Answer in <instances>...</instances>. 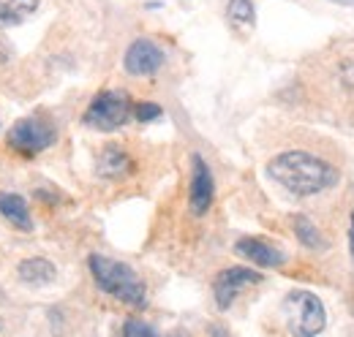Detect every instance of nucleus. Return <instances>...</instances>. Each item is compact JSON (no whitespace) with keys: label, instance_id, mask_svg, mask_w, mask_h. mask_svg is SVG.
<instances>
[{"label":"nucleus","instance_id":"6","mask_svg":"<svg viewBox=\"0 0 354 337\" xmlns=\"http://www.w3.org/2000/svg\"><path fill=\"white\" fill-rule=\"evenodd\" d=\"M257 283H262V272H257L251 267H226V269H221L213 280V296H216L218 310H229L237 296L245 289L257 286Z\"/></svg>","mask_w":354,"mask_h":337},{"label":"nucleus","instance_id":"15","mask_svg":"<svg viewBox=\"0 0 354 337\" xmlns=\"http://www.w3.org/2000/svg\"><path fill=\"white\" fill-rule=\"evenodd\" d=\"M226 17L234 28H254L257 14H254V3L251 0H229L226 6Z\"/></svg>","mask_w":354,"mask_h":337},{"label":"nucleus","instance_id":"18","mask_svg":"<svg viewBox=\"0 0 354 337\" xmlns=\"http://www.w3.org/2000/svg\"><path fill=\"white\" fill-rule=\"evenodd\" d=\"M341 82L354 90V60H349V63L341 66Z\"/></svg>","mask_w":354,"mask_h":337},{"label":"nucleus","instance_id":"11","mask_svg":"<svg viewBox=\"0 0 354 337\" xmlns=\"http://www.w3.org/2000/svg\"><path fill=\"white\" fill-rule=\"evenodd\" d=\"M0 215L6 218V223H11L17 231H33V215L28 202L19 193L11 191H0Z\"/></svg>","mask_w":354,"mask_h":337},{"label":"nucleus","instance_id":"9","mask_svg":"<svg viewBox=\"0 0 354 337\" xmlns=\"http://www.w3.org/2000/svg\"><path fill=\"white\" fill-rule=\"evenodd\" d=\"M234 253L248 258L251 264L262 267V269H275V267H283L289 261V256L283 253V248L267 242V240H259V237H243L234 242Z\"/></svg>","mask_w":354,"mask_h":337},{"label":"nucleus","instance_id":"4","mask_svg":"<svg viewBox=\"0 0 354 337\" xmlns=\"http://www.w3.org/2000/svg\"><path fill=\"white\" fill-rule=\"evenodd\" d=\"M133 117V101L123 90L98 93L82 115V123L95 131H118Z\"/></svg>","mask_w":354,"mask_h":337},{"label":"nucleus","instance_id":"8","mask_svg":"<svg viewBox=\"0 0 354 337\" xmlns=\"http://www.w3.org/2000/svg\"><path fill=\"white\" fill-rule=\"evenodd\" d=\"M167 55L164 49L150 39H136V41L126 49V57H123V66L131 77H153L161 71Z\"/></svg>","mask_w":354,"mask_h":337},{"label":"nucleus","instance_id":"14","mask_svg":"<svg viewBox=\"0 0 354 337\" xmlns=\"http://www.w3.org/2000/svg\"><path fill=\"white\" fill-rule=\"evenodd\" d=\"M292 223H295V234H297V240H300L308 251H324V248H327L324 234L313 226V220H308L306 215H297Z\"/></svg>","mask_w":354,"mask_h":337},{"label":"nucleus","instance_id":"7","mask_svg":"<svg viewBox=\"0 0 354 337\" xmlns=\"http://www.w3.org/2000/svg\"><path fill=\"white\" fill-rule=\"evenodd\" d=\"M216 199V180L202 155L191 158V185H188V207L194 215H207Z\"/></svg>","mask_w":354,"mask_h":337},{"label":"nucleus","instance_id":"17","mask_svg":"<svg viewBox=\"0 0 354 337\" xmlns=\"http://www.w3.org/2000/svg\"><path fill=\"white\" fill-rule=\"evenodd\" d=\"M123 337H158V332L150 324L139 321V318H129L123 324Z\"/></svg>","mask_w":354,"mask_h":337},{"label":"nucleus","instance_id":"21","mask_svg":"<svg viewBox=\"0 0 354 337\" xmlns=\"http://www.w3.org/2000/svg\"><path fill=\"white\" fill-rule=\"evenodd\" d=\"M0 128H3V117H0Z\"/></svg>","mask_w":354,"mask_h":337},{"label":"nucleus","instance_id":"12","mask_svg":"<svg viewBox=\"0 0 354 337\" xmlns=\"http://www.w3.org/2000/svg\"><path fill=\"white\" fill-rule=\"evenodd\" d=\"M57 269L52 261H46L41 256H33V258H25L19 267H17V278L25 283V286H49L55 280Z\"/></svg>","mask_w":354,"mask_h":337},{"label":"nucleus","instance_id":"13","mask_svg":"<svg viewBox=\"0 0 354 337\" xmlns=\"http://www.w3.org/2000/svg\"><path fill=\"white\" fill-rule=\"evenodd\" d=\"M39 0H0V30L28 22L39 11Z\"/></svg>","mask_w":354,"mask_h":337},{"label":"nucleus","instance_id":"20","mask_svg":"<svg viewBox=\"0 0 354 337\" xmlns=\"http://www.w3.org/2000/svg\"><path fill=\"white\" fill-rule=\"evenodd\" d=\"M333 3H338V6H354V0H333Z\"/></svg>","mask_w":354,"mask_h":337},{"label":"nucleus","instance_id":"1","mask_svg":"<svg viewBox=\"0 0 354 337\" xmlns=\"http://www.w3.org/2000/svg\"><path fill=\"white\" fill-rule=\"evenodd\" d=\"M267 174L295 196H316L338 182V171L306 150H289L275 155L267 164Z\"/></svg>","mask_w":354,"mask_h":337},{"label":"nucleus","instance_id":"5","mask_svg":"<svg viewBox=\"0 0 354 337\" xmlns=\"http://www.w3.org/2000/svg\"><path fill=\"white\" fill-rule=\"evenodd\" d=\"M283 316H286V327L292 337H316L327 324L322 299L310 291H292L286 296Z\"/></svg>","mask_w":354,"mask_h":337},{"label":"nucleus","instance_id":"19","mask_svg":"<svg viewBox=\"0 0 354 337\" xmlns=\"http://www.w3.org/2000/svg\"><path fill=\"white\" fill-rule=\"evenodd\" d=\"M349 251L354 256V210H352V223H349Z\"/></svg>","mask_w":354,"mask_h":337},{"label":"nucleus","instance_id":"16","mask_svg":"<svg viewBox=\"0 0 354 337\" xmlns=\"http://www.w3.org/2000/svg\"><path fill=\"white\" fill-rule=\"evenodd\" d=\"M161 115H164V109H161L158 104H153V101L133 104V117H136L139 123H153V120H158Z\"/></svg>","mask_w":354,"mask_h":337},{"label":"nucleus","instance_id":"3","mask_svg":"<svg viewBox=\"0 0 354 337\" xmlns=\"http://www.w3.org/2000/svg\"><path fill=\"white\" fill-rule=\"evenodd\" d=\"M55 142H57V126L44 112H36V115H28V117L17 120L8 131V147L14 153H19L22 158L41 155Z\"/></svg>","mask_w":354,"mask_h":337},{"label":"nucleus","instance_id":"2","mask_svg":"<svg viewBox=\"0 0 354 337\" xmlns=\"http://www.w3.org/2000/svg\"><path fill=\"white\" fill-rule=\"evenodd\" d=\"M90 275L95 280V286L104 291V294L115 296L118 302L129 305V307H145L147 305V286L145 280L136 275V269L118 261V258H109V256H101V253H93L88 258Z\"/></svg>","mask_w":354,"mask_h":337},{"label":"nucleus","instance_id":"10","mask_svg":"<svg viewBox=\"0 0 354 337\" xmlns=\"http://www.w3.org/2000/svg\"><path fill=\"white\" fill-rule=\"evenodd\" d=\"M131 168H133V158L129 155V150L120 147V144H106L98 153L95 174L101 180H123V177L131 174Z\"/></svg>","mask_w":354,"mask_h":337}]
</instances>
